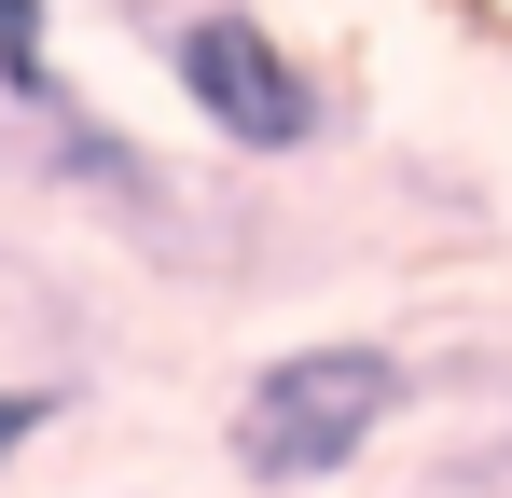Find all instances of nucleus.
<instances>
[{
  "label": "nucleus",
  "instance_id": "f257e3e1",
  "mask_svg": "<svg viewBox=\"0 0 512 498\" xmlns=\"http://www.w3.org/2000/svg\"><path fill=\"white\" fill-rule=\"evenodd\" d=\"M402 415H429V360L388 332H305V346H263L222 402V471L263 498H319L346 485Z\"/></svg>",
  "mask_w": 512,
  "mask_h": 498
},
{
  "label": "nucleus",
  "instance_id": "f03ea898",
  "mask_svg": "<svg viewBox=\"0 0 512 498\" xmlns=\"http://www.w3.org/2000/svg\"><path fill=\"white\" fill-rule=\"evenodd\" d=\"M153 70H167V97L194 111V139L208 153H236L250 180H277V166H319L346 125L333 70L263 14V0H194L167 42H153Z\"/></svg>",
  "mask_w": 512,
  "mask_h": 498
},
{
  "label": "nucleus",
  "instance_id": "7ed1b4c3",
  "mask_svg": "<svg viewBox=\"0 0 512 498\" xmlns=\"http://www.w3.org/2000/svg\"><path fill=\"white\" fill-rule=\"evenodd\" d=\"M0 125H14V166H28L42 194L97 208V222H111L125 249H153L167 277H222V263H208V208H194V194H180V180L139 153V139H125V125H111V111H97L70 70L42 83V97H14Z\"/></svg>",
  "mask_w": 512,
  "mask_h": 498
},
{
  "label": "nucleus",
  "instance_id": "20e7f679",
  "mask_svg": "<svg viewBox=\"0 0 512 498\" xmlns=\"http://www.w3.org/2000/svg\"><path fill=\"white\" fill-rule=\"evenodd\" d=\"M70 415H84V374H0V471L42 457V429H70Z\"/></svg>",
  "mask_w": 512,
  "mask_h": 498
},
{
  "label": "nucleus",
  "instance_id": "39448f33",
  "mask_svg": "<svg viewBox=\"0 0 512 498\" xmlns=\"http://www.w3.org/2000/svg\"><path fill=\"white\" fill-rule=\"evenodd\" d=\"M56 70H70V56H56V0H0V111L42 97Z\"/></svg>",
  "mask_w": 512,
  "mask_h": 498
}]
</instances>
